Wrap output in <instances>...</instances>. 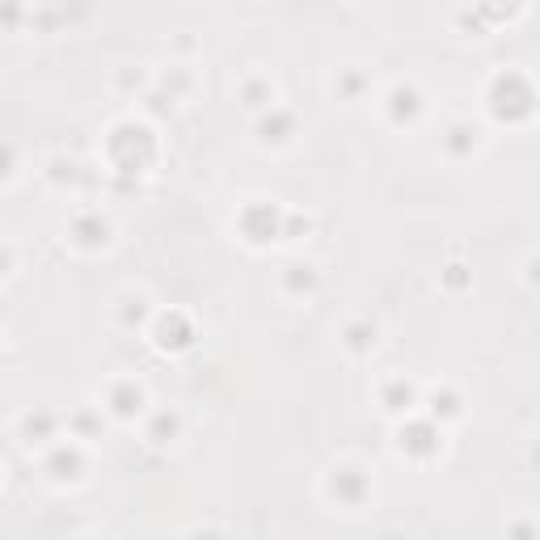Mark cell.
Segmentation results:
<instances>
[{
	"instance_id": "1",
	"label": "cell",
	"mask_w": 540,
	"mask_h": 540,
	"mask_svg": "<svg viewBox=\"0 0 540 540\" xmlns=\"http://www.w3.org/2000/svg\"><path fill=\"white\" fill-rule=\"evenodd\" d=\"M486 110L494 114L498 123L519 127V123H528L532 114L540 110V93H536V85L528 81L524 72L507 68V72H498L494 81H490V89H486Z\"/></svg>"
},
{
	"instance_id": "2",
	"label": "cell",
	"mask_w": 540,
	"mask_h": 540,
	"mask_svg": "<svg viewBox=\"0 0 540 540\" xmlns=\"http://www.w3.org/2000/svg\"><path fill=\"white\" fill-rule=\"evenodd\" d=\"M296 131H300V123H296V114H292V110H283V106L262 110V119H258V140H262V144L283 148V144H292V140H296Z\"/></svg>"
},
{
	"instance_id": "3",
	"label": "cell",
	"mask_w": 540,
	"mask_h": 540,
	"mask_svg": "<svg viewBox=\"0 0 540 540\" xmlns=\"http://www.w3.org/2000/svg\"><path fill=\"white\" fill-rule=\"evenodd\" d=\"M144 384L140 380H131V376H123V380H114L110 389H106V410L114 414V418H135L144 410Z\"/></svg>"
},
{
	"instance_id": "4",
	"label": "cell",
	"mask_w": 540,
	"mask_h": 540,
	"mask_svg": "<svg viewBox=\"0 0 540 540\" xmlns=\"http://www.w3.org/2000/svg\"><path fill=\"white\" fill-rule=\"evenodd\" d=\"M68 233H72V245L76 249H102V245H110L114 228H110V220L102 216V211H81V216L72 220Z\"/></svg>"
},
{
	"instance_id": "5",
	"label": "cell",
	"mask_w": 540,
	"mask_h": 540,
	"mask_svg": "<svg viewBox=\"0 0 540 540\" xmlns=\"http://www.w3.org/2000/svg\"><path fill=\"white\" fill-rule=\"evenodd\" d=\"M384 114H389L397 127L418 123V114H422V93H418L414 85H393L389 93H384Z\"/></svg>"
},
{
	"instance_id": "6",
	"label": "cell",
	"mask_w": 540,
	"mask_h": 540,
	"mask_svg": "<svg viewBox=\"0 0 540 540\" xmlns=\"http://www.w3.org/2000/svg\"><path fill=\"white\" fill-rule=\"evenodd\" d=\"M380 401H384V410L389 414H410L418 405V389L405 376H389L380 384Z\"/></svg>"
},
{
	"instance_id": "7",
	"label": "cell",
	"mask_w": 540,
	"mask_h": 540,
	"mask_svg": "<svg viewBox=\"0 0 540 540\" xmlns=\"http://www.w3.org/2000/svg\"><path fill=\"white\" fill-rule=\"evenodd\" d=\"M241 102L249 110H270L275 106V81L270 76H249V81H241Z\"/></svg>"
},
{
	"instance_id": "8",
	"label": "cell",
	"mask_w": 540,
	"mask_h": 540,
	"mask_svg": "<svg viewBox=\"0 0 540 540\" xmlns=\"http://www.w3.org/2000/svg\"><path fill=\"white\" fill-rule=\"evenodd\" d=\"M443 148H448L452 157H469V152L477 148V127L465 123V119L448 123V131H443Z\"/></svg>"
},
{
	"instance_id": "9",
	"label": "cell",
	"mask_w": 540,
	"mask_h": 540,
	"mask_svg": "<svg viewBox=\"0 0 540 540\" xmlns=\"http://www.w3.org/2000/svg\"><path fill=\"white\" fill-rule=\"evenodd\" d=\"M342 346H346V351H355V355H368L376 346V325L372 321H351L342 330Z\"/></svg>"
},
{
	"instance_id": "10",
	"label": "cell",
	"mask_w": 540,
	"mask_h": 540,
	"mask_svg": "<svg viewBox=\"0 0 540 540\" xmlns=\"http://www.w3.org/2000/svg\"><path fill=\"white\" fill-rule=\"evenodd\" d=\"M359 89H363V76L346 72V76H342V98H346V102H355V98H359Z\"/></svg>"
},
{
	"instance_id": "11",
	"label": "cell",
	"mask_w": 540,
	"mask_h": 540,
	"mask_svg": "<svg viewBox=\"0 0 540 540\" xmlns=\"http://www.w3.org/2000/svg\"><path fill=\"white\" fill-rule=\"evenodd\" d=\"M528 279H532V283H540V258H532V262H528Z\"/></svg>"
}]
</instances>
